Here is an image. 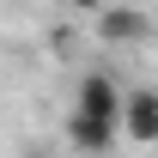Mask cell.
<instances>
[{
	"label": "cell",
	"instance_id": "cell-1",
	"mask_svg": "<svg viewBox=\"0 0 158 158\" xmlns=\"http://www.w3.org/2000/svg\"><path fill=\"white\" fill-rule=\"evenodd\" d=\"M122 98H128V91H122L103 67H85V73H79V85H73V116L103 122V128H122Z\"/></svg>",
	"mask_w": 158,
	"mask_h": 158
},
{
	"label": "cell",
	"instance_id": "cell-2",
	"mask_svg": "<svg viewBox=\"0 0 158 158\" xmlns=\"http://www.w3.org/2000/svg\"><path fill=\"white\" fill-rule=\"evenodd\" d=\"M122 134L140 146H158V91H128L122 98Z\"/></svg>",
	"mask_w": 158,
	"mask_h": 158
},
{
	"label": "cell",
	"instance_id": "cell-3",
	"mask_svg": "<svg viewBox=\"0 0 158 158\" xmlns=\"http://www.w3.org/2000/svg\"><path fill=\"white\" fill-rule=\"evenodd\" d=\"M98 37L103 43H146V37H152V19H146V12L110 6V12H98Z\"/></svg>",
	"mask_w": 158,
	"mask_h": 158
},
{
	"label": "cell",
	"instance_id": "cell-4",
	"mask_svg": "<svg viewBox=\"0 0 158 158\" xmlns=\"http://www.w3.org/2000/svg\"><path fill=\"white\" fill-rule=\"evenodd\" d=\"M116 134H122V128H103V122H85V116L67 110V140H73V152H110Z\"/></svg>",
	"mask_w": 158,
	"mask_h": 158
}]
</instances>
